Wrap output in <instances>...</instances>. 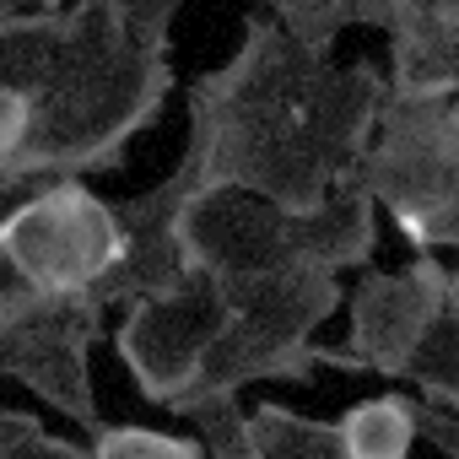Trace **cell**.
I'll use <instances>...</instances> for the list:
<instances>
[{
    "mask_svg": "<svg viewBox=\"0 0 459 459\" xmlns=\"http://www.w3.org/2000/svg\"><path fill=\"white\" fill-rule=\"evenodd\" d=\"M389 76L373 60L330 65L276 17H244L238 49L184 87L195 189H244L281 211H319L357 178Z\"/></svg>",
    "mask_w": 459,
    "mask_h": 459,
    "instance_id": "1",
    "label": "cell"
},
{
    "mask_svg": "<svg viewBox=\"0 0 459 459\" xmlns=\"http://www.w3.org/2000/svg\"><path fill=\"white\" fill-rule=\"evenodd\" d=\"M173 92L168 55L130 39L108 0H76L49 87L33 98V130L0 178L114 173Z\"/></svg>",
    "mask_w": 459,
    "mask_h": 459,
    "instance_id": "2",
    "label": "cell"
},
{
    "mask_svg": "<svg viewBox=\"0 0 459 459\" xmlns=\"http://www.w3.org/2000/svg\"><path fill=\"white\" fill-rule=\"evenodd\" d=\"M189 271L227 281H249L292 265L368 271L378 255V205L357 184H335L319 211H281L244 189H211L184 211Z\"/></svg>",
    "mask_w": 459,
    "mask_h": 459,
    "instance_id": "3",
    "label": "cell"
},
{
    "mask_svg": "<svg viewBox=\"0 0 459 459\" xmlns=\"http://www.w3.org/2000/svg\"><path fill=\"white\" fill-rule=\"evenodd\" d=\"M221 292H227V325L211 341L189 394H238L244 384L265 378L308 384L319 368L351 373V357L341 346H314V330L335 308H346V292L330 265H292L249 281H227Z\"/></svg>",
    "mask_w": 459,
    "mask_h": 459,
    "instance_id": "4",
    "label": "cell"
},
{
    "mask_svg": "<svg viewBox=\"0 0 459 459\" xmlns=\"http://www.w3.org/2000/svg\"><path fill=\"white\" fill-rule=\"evenodd\" d=\"M351 184L394 216L411 249H427V233L459 189V98H384Z\"/></svg>",
    "mask_w": 459,
    "mask_h": 459,
    "instance_id": "5",
    "label": "cell"
},
{
    "mask_svg": "<svg viewBox=\"0 0 459 459\" xmlns=\"http://www.w3.org/2000/svg\"><path fill=\"white\" fill-rule=\"evenodd\" d=\"M108 330V303L98 292H22L0 303V378L28 384L65 421L92 432V346Z\"/></svg>",
    "mask_w": 459,
    "mask_h": 459,
    "instance_id": "6",
    "label": "cell"
},
{
    "mask_svg": "<svg viewBox=\"0 0 459 459\" xmlns=\"http://www.w3.org/2000/svg\"><path fill=\"white\" fill-rule=\"evenodd\" d=\"M28 292H98L119 260V216L82 178H44L0 227Z\"/></svg>",
    "mask_w": 459,
    "mask_h": 459,
    "instance_id": "7",
    "label": "cell"
},
{
    "mask_svg": "<svg viewBox=\"0 0 459 459\" xmlns=\"http://www.w3.org/2000/svg\"><path fill=\"white\" fill-rule=\"evenodd\" d=\"M221 325H227V292L216 287V276L189 271V281L178 292L135 298L125 308V319L114 330V351L130 368L141 400L168 411L178 394H189Z\"/></svg>",
    "mask_w": 459,
    "mask_h": 459,
    "instance_id": "8",
    "label": "cell"
},
{
    "mask_svg": "<svg viewBox=\"0 0 459 459\" xmlns=\"http://www.w3.org/2000/svg\"><path fill=\"white\" fill-rule=\"evenodd\" d=\"M443 292H448V265L432 249H416V260L405 271H378V265L362 271L357 287L346 292L351 330H346L341 351L351 357V373H378V378L400 384L421 335L448 308Z\"/></svg>",
    "mask_w": 459,
    "mask_h": 459,
    "instance_id": "9",
    "label": "cell"
},
{
    "mask_svg": "<svg viewBox=\"0 0 459 459\" xmlns=\"http://www.w3.org/2000/svg\"><path fill=\"white\" fill-rule=\"evenodd\" d=\"M200 200L195 173L178 162L157 189H141L130 200H114L119 216V260L103 276L98 298L114 308H130L135 298H162L189 281V255H184V211Z\"/></svg>",
    "mask_w": 459,
    "mask_h": 459,
    "instance_id": "10",
    "label": "cell"
},
{
    "mask_svg": "<svg viewBox=\"0 0 459 459\" xmlns=\"http://www.w3.org/2000/svg\"><path fill=\"white\" fill-rule=\"evenodd\" d=\"M389 39V98H459V22L432 0H400Z\"/></svg>",
    "mask_w": 459,
    "mask_h": 459,
    "instance_id": "11",
    "label": "cell"
},
{
    "mask_svg": "<svg viewBox=\"0 0 459 459\" xmlns=\"http://www.w3.org/2000/svg\"><path fill=\"white\" fill-rule=\"evenodd\" d=\"M71 33V6L60 12H12L0 33V87H17L22 98H39L60 65Z\"/></svg>",
    "mask_w": 459,
    "mask_h": 459,
    "instance_id": "12",
    "label": "cell"
},
{
    "mask_svg": "<svg viewBox=\"0 0 459 459\" xmlns=\"http://www.w3.org/2000/svg\"><path fill=\"white\" fill-rule=\"evenodd\" d=\"M271 17L314 55H330L346 28H394L400 0H265Z\"/></svg>",
    "mask_w": 459,
    "mask_h": 459,
    "instance_id": "13",
    "label": "cell"
},
{
    "mask_svg": "<svg viewBox=\"0 0 459 459\" xmlns=\"http://www.w3.org/2000/svg\"><path fill=\"white\" fill-rule=\"evenodd\" d=\"M341 443L351 459H411L416 448V416H411V394L389 389L373 400H357L341 421H335Z\"/></svg>",
    "mask_w": 459,
    "mask_h": 459,
    "instance_id": "14",
    "label": "cell"
},
{
    "mask_svg": "<svg viewBox=\"0 0 459 459\" xmlns=\"http://www.w3.org/2000/svg\"><path fill=\"white\" fill-rule=\"evenodd\" d=\"M168 411L195 421V432L205 443V459H271L260 432H255V416L238 405V394H184Z\"/></svg>",
    "mask_w": 459,
    "mask_h": 459,
    "instance_id": "15",
    "label": "cell"
},
{
    "mask_svg": "<svg viewBox=\"0 0 459 459\" xmlns=\"http://www.w3.org/2000/svg\"><path fill=\"white\" fill-rule=\"evenodd\" d=\"M400 384L421 389L427 405H443V411L459 416V314L443 308L432 319V330L421 335V346H416V357H411Z\"/></svg>",
    "mask_w": 459,
    "mask_h": 459,
    "instance_id": "16",
    "label": "cell"
},
{
    "mask_svg": "<svg viewBox=\"0 0 459 459\" xmlns=\"http://www.w3.org/2000/svg\"><path fill=\"white\" fill-rule=\"evenodd\" d=\"M92 459H205L200 437L184 432H152L135 421H98L92 427Z\"/></svg>",
    "mask_w": 459,
    "mask_h": 459,
    "instance_id": "17",
    "label": "cell"
},
{
    "mask_svg": "<svg viewBox=\"0 0 459 459\" xmlns=\"http://www.w3.org/2000/svg\"><path fill=\"white\" fill-rule=\"evenodd\" d=\"M0 459H92V448L55 437L28 411H0Z\"/></svg>",
    "mask_w": 459,
    "mask_h": 459,
    "instance_id": "18",
    "label": "cell"
},
{
    "mask_svg": "<svg viewBox=\"0 0 459 459\" xmlns=\"http://www.w3.org/2000/svg\"><path fill=\"white\" fill-rule=\"evenodd\" d=\"M108 6L125 17L130 39H135L141 49L168 55V33H173V17H178L184 0H108Z\"/></svg>",
    "mask_w": 459,
    "mask_h": 459,
    "instance_id": "19",
    "label": "cell"
},
{
    "mask_svg": "<svg viewBox=\"0 0 459 459\" xmlns=\"http://www.w3.org/2000/svg\"><path fill=\"white\" fill-rule=\"evenodd\" d=\"M28 130H33V98H22L17 87H0V173L22 152Z\"/></svg>",
    "mask_w": 459,
    "mask_h": 459,
    "instance_id": "20",
    "label": "cell"
},
{
    "mask_svg": "<svg viewBox=\"0 0 459 459\" xmlns=\"http://www.w3.org/2000/svg\"><path fill=\"white\" fill-rule=\"evenodd\" d=\"M44 178H0V227H6V216L39 189ZM28 287H22V276L12 271V260H6V249H0V303H12V298H22Z\"/></svg>",
    "mask_w": 459,
    "mask_h": 459,
    "instance_id": "21",
    "label": "cell"
},
{
    "mask_svg": "<svg viewBox=\"0 0 459 459\" xmlns=\"http://www.w3.org/2000/svg\"><path fill=\"white\" fill-rule=\"evenodd\" d=\"M411 416H416V437L432 443L437 454L459 459V416L443 411V405H427V400H411Z\"/></svg>",
    "mask_w": 459,
    "mask_h": 459,
    "instance_id": "22",
    "label": "cell"
},
{
    "mask_svg": "<svg viewBox=\"0 0 459 459\" xmlns=\"http://www.w3.org/2000/svg\"><path fill=\"white\" fill-rule=\"evenodd\" d=\"M427 249H432V255H443V249H459V189H454L448 211L437 216V227L427 233Z\"/></svg>",
    "mask_w": 459,
    "mask_h": 459,
    "instance_id": "23",
    "label": "cell"
},
{
    "mask_svg": "<svg viewBox=\"0 0 459 459\" xmlns=\"http://www.w3.org/2000/svg\"><path fill=\"white\" fill-rule=\"evenodd\" d=\"M65 0H0V12H60Z\"/></svg>",
    "mask_w": 459,
    "mask_h": 459,
    "instance_id": "24",
    "label": "cell"
},
{
    "mask_svg": "<svg viewBox=\"0 0 459 459\" xmlns=\"http://www.w3.org/2000/svg\"><path fill=\"white\" fill-rule=\"evenodd\" d=\"M443 303H448V314H459V271H448V292H443Z\"/></svg>",
    "mask_w": 459,
    "mask_h": 459,
    "instance_id": "25",
    "label": "cell"
},
{
    "mask_svg": "<svg viewBox=\"0 0 459 459\" xmlns=\"http://www.w3.org/2000/svg\"><path fill=\"white\" fill-rule=\"evenodd\" d=\"M432 6H437V12H443L448 22H459V0H432Z\"/></svg>",
    "mask_w": 459,
    "mask_h": 459,
    "instance_id": "26",
    "label": "cell"
},
{
    "mask_svg": "<svg viewBox=\"0 0 459 459\" xmlns=\"http://www.w3.org/2000/svg\"><path fill=\"white\" fill-rule=\"evenodd\" d=\"M6 17H12V12H0V33H6Z\"/></svg>",
    "mask_w": 459,
    "mask_h": 459,
    "instance_id": "27",
    "label": "cell"
},
{
    "mask_svg": "<svg viewBox=\"0 0 459 459\" xmlns=\"http://www.w3.org/2000/svg\"><path fill=\"white\" fill-rule=\"evenodd\" d=\"M0 411H6V405H0Z\"/></svg>",
    "mask_w": 459,
    "mask_h": 459,
    "instance_id": "28",
    "label": "cell"
}]
</instances>
